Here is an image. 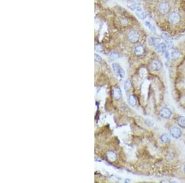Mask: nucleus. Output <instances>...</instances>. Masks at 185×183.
Wrapping results in <instances>:
<instances>
[{"label":"nucleus","mask_w":185,"mask_h":183,"mask_svg":"<svg viewBox=\"0 0 185 183\" xmlns=\"http://www.w3.org/2000/svg\"><path fill=\"white\" fill-rule=\"evenodd\" d=\"M125 71H124V70H123V68H121L120 70V74H119V76L120 77H122V78H123V77H125Z\"/></svg>","instance_id":"b1692460"},{"label":"nucleus","mask_w":185,"mask_h":183,"mask_svg":"<svg viewBox=\"0 0 185 183\" xmlns=\"http://www.w3.org/2000/svg\"><path fill=\"white\" fill-rule=\"evenodd\" d=\"M155 48L156 50L159 53H164L167 50V46L164 43H159Z\"/></svg>","instance_id":"1a4fd4ad"},{"label":"nucleus","mask_w":185,"mask_h":183,"mask_svg":"<svg viewBox=\"0 0 185 183\" xmlns=\"http://www.w3.org/2000/svg\"><path fill=\"white\" fill-rule=\"evenodd\" d=\"M178 124L180 126L183 128H185V117H180L178 119Z\"/></svg>","instance_id":"a211bd4d"},{"label":"nucleus","mask_w":185,"mask_h":183,"mask_svg":"<svg viewBox=\"0 0 185 183\" xmlns=\"http://www.w3.org/2000/svg\"><path fill=\"white\" fill-rule=\"evenodd\" d=\"M112 68L115 74L117 76H119L121 68H122L120 67L119 65L118 64H116V63H114V64H112Z\"/></svg>","instance_id":"dca6fc26"},{"label":"nucleus","mask_w":185,"mask_h":183,"mask_svg":"<svg viewBox=\"0 0 185 183\" xmlns=\"http://www.w3.org/2000/svg\"><path fill=\"white\" fill-rule=\"evenodd\" d=\"M180 15L178 12H173L170 14L169 15V21L170 23L173 24H176L178 23L180 20Z\"/></svg>","instance_id":"20e7f679"},{"label":"nucleus","mask_w":185,"mask_h":183,"mask_svg":"<svg viewBox=\"0 0 185 183\" xmlns=\"http://www.w3.org/2000/svg\"><path fill=\"white\" fill-rule=\"evenodd\" d=\"M160 116L163 119H170L172 115V112L171 110L168 107H163L160 110Z\"/></svg>","instance_id":"39448f33"},{"label":"nucleus","mask_w":185,"mask_h":183,"mask_svg":"<svg viewBox=\"0 0 185 183\" xmlns=\"http://www.w3.org/2000/svg\"><path fill=\"white\" fill-rule=\"evenodd\" d=\"M107 158L111 162L115 161L117 159V155L113 151H109L107 153Z\"/></svg>","instance_id":"4468645a"},{"label":"nucleus","mask_w":185,"mask_h":183,"mask_svg":"<svg viewBox=\"0 0 185 183\" xmlns=\"http://www.w3.org/2000/svg\"><path fill=\"white\" fill-rule=\"evenodd\" d=\"M139 37H140L139 33L136 30L131 31L128 36V40H129L130 41L133 43H136L137 41H138V40H139Z\"/></svg>","instance_id":"f03ea898"},{"label":"nucleus","mask_w":185,"mask_h":183,"mask_svg":"<svg viewBox=\"0 0 185 183\" xmlns=\"http://www.w3.org/2000/svg\"><path fill=\"white\" fill-rule=\"evenodd\" d=\"M112 95L115 99L119 100L122 96V92L119 88H115L112 91Z\"/></svg>","instance_id":"6e6552de"},{"label":"nucleus","mask_w":185,"mask_h":183,"mask_svg":"<svg viewBox=\"0 0 185 183\" xmlns=\"http://www.w3.org/2000/svg\"><path fill=\"white\" fill-rule=\"evenodd\" d=\"M124 89L126 91H128L130 89L131 87H132V83H131V81H130L129 80H127L124 83Z\"/></svg>","instance_id":"aec40b11"},{"label":"nucleus","mask_w":185,"mask_h":183,"mask_svg":"<svg viewBox=\"0 0 185 183\" xmlns=\"http://www.w3.org/2000/svg\"><path fill=\"white\" fill-rule=\"evenodd\" d=\"M160 43V39L155 36H151L148 39V44L151 46H156Z\"/></svg>","instance_id":"9d476101"},{"label":"nucleus","mask_w":185,"mask_h":183,"mask_svg":"<svg viewBox=\"0 0 185 183\" xmlns=\"http://www.w3.org/2000/svg\"><path fill=\"white\" fill-rule=\"evenodd\" d=\"M170 134L172 138L175 139H178L181 137L182 134V132L178 127L176 126H172L170 129Z\"/></svg>","instance_id":"f257e3e1"},{"label":"nucleus","mask_w":185,"mask_h":183,"mask_svg":"<svg viewBox=\"0 0 185 183\" xmlns=\"http://www.w3.org/2000/svg\"><path fill=\"white\" fill-rule=\"evenodd\" d=\"M162 38L167 43L169 44H172L173 41V38L169 35L167 34L166 33H163L162 34Z\"/></svg>","instance_id":"2eb2a0df"},{"label":"nucleus","mask_w":185,"mask_h":183,"mask_svg":"<svg viewBox=\"0 0 185 183\" xmlns=\"http://www.w3.org/2000/svg\"><path fill=\"white\" fill-rule=\"evenodd\" d=\"M151 68L154 71H159L162 67V62L158 59H154L150 63Z\"/></svg>","instance_id":"7ed1b4c3"},{"label":"nucleus","mask_w":185,"mask_h":183,"mask_svg":"<svg viewBox=\"0 0 185 183\" xmlns=\"http://www.w3.org/2000/svg\"><path fill=\"white\" fill-rule=\"evenodd\" d=\"M145 24H146L147 27H148V29H149V30H150L151 31V32H153V33H157V31H156V28H155L153 26V25L151 24V22H148V21H146V22H145Z\"/></svg>","instance_id":"6ab92c4d"},{"label":"nucleus","mask_w":185,"mask_h":183,"mask_svg":"<svg viewBox=\"0 0 185 183\" xmlns=\"http://www.w3.org/2000/svg\"><path fill=\"white\" fill-rule=\"evenodd\" d=\"M170 56L172 59L175 60L178 59L181 56V53L178 50H173L170 52Z\"/></svg>","instance_id":"ddd939ff"},{"label":"nucleus","mask_w":185,"mask_h":183,"mask_svg":"<svg viewBox=\"0 0 185 183\" xmlns=\"http://www.w3.org/2000/svg\"><path fill=\"white\" fill-rule=\"evenodd\" d=\"M135 11L136 15L139 18V19H142V20H144V19H145L146 18L147 15L146 12L143 11V9H142V8H141V6L138 7Z\"/></svg>","instance_id":"423d86ee"},{"label":"nucleus","mask_w":185,"mask_h":183,"mask_svg":"<svg viewBox=\"0 0 185 183\" xmlns=\"http://www.w3.org/2000/svg\"><path fill=\"white\" fill-rule=\"evenodd\" d=\"M127 101H128V103L129 104V105L132 107H135L137 102L136 97L133 95L129 96L128 97V99H127Z\"/></svg>","instance_id":"f8f14e48"},{"label":"nucleus","mask_w":185,"mask_h":183,"mask_svg":"<svg viewBox=\"0 0 185 183\" xmlns=\"http://www.w3.org/2000/svg\"><path fill=\"white\" fill-rule=\"evenodd\" d=\"M95 60L97 62H100L102 60V58H101V56L97 54H95Z\"/></svg>","instance_id":"5701e85b"},{"label":"nucleus","mask_w":185,"mask_h":183,"mask_svg":"<svg viewBox=\"0 0 185 183\" xmlns=\"http://www.w3.org/2000/svg\"><path fill=\"white\" fill-rule=\"evenodd\" d=\"M95 50L97 52H99V53H101L102 52V48L101 45L99 44H96L95 46Z\"/></svg>","instance_id":"4be33fe9"},{"label":"nucleus","mask_w":185,"mask_h":183,"mask_svg":"<svg viewBox=\"0 0 185 183\" xmlns=\"http://www.w3.org/2000/svg\"><path fill=\"white\" fill-rule=\"evenodd\" d=\"M119 54L118 53H116V52H112V53H110L109 54V57L112 60H116L118 59L119 58Z\"/></svg>","instance_id":"412c9836"},{"label":"nucleus","mask_w":185,"mask_h":183,"mask_svg":"<svg viewBox=\"0 0 185 183\" xmlns=\"http://www.w3.org/2000/svg\"><path fill=\"white\" fill-rule=\"evenodd\" d=\"M160 139L161 141H162V143H168V142L170 141V136H169V134H162V136H161Z\"/></svg>","instance_id":"f3484780"},{"label":"nucleus","mask_w":185,"mask_h":183,"mask_svg":"<svg viewBox=\"0 0 185 183\" xmlns=\"http://www.w3.org/2000/svg\"><path fill=\"white\" fill-rule=\"evenodd\" d=\"M134 53L136 56H141L145 53V48L142 45H138L135 48Z\"/></svg>","instance_id":"9b49d317"},{"label":"nucleus","mask_w":185,"mask_h":183,"mask_svg":"<svg viewBox=\"0 0 185 183\" xmlns=\"http://www.w3.org/2000/svg\"><path fill=\"white\" fill-rule=\"evenodd\" d=\"M169 5L166 2H163L160 4L159 6V9L160 12L162 14H166L169 10Z\"/></svg>","instance_id":"0eeeda50"},{"label":"nucleus","mask_w":185,"mask_h":183,"mask_svg":"<svg viewBox=\"0 0 185 183\" xmlns=\"http://www.w3.org/2000/svg\"><path fill=\"white\" fill-rule=\"evenodd\" d=\"M183 171H184V173H185V165H184V167H183Z\"/></svg>","instance_id":"393cba45"}]
</instances>
